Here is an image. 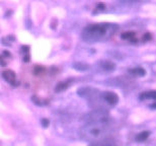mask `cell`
I'll return each instance as SVG.
<instances>
[{"mask_svg":"<svg viewBox=\"0 0 156 146\" xmlns=\"http://www.w3.org/2000/svg\"><path fill=\"white\" fill-rule=\"evenodd\" d=\"M118 26L113 23H93L83 30L81 37L85 42H102L110 39L117 32Z\"/></svg>","mask_w":156,"mask_h":146,"instance_id":"1","label":"cell"},{"mask_svg":"<svg viewBox=\"0 0 156 146\" xmlns=\"http://www.w3.org/2000/svg\"><path fill=\"white\" fill-rule=\"evenodd\" d=\"M110 122H87L80 129L79 135L83 140L92 141L101 138L108 131Z\"/></svg>","mask_w":156,"mask_h":146,"instance_id":"2","label":"cell"},{"mask_svg":"<svg viewBox=\"0 0 156 146\" xmlns=\"http://www.w3.org/2000/svg\"><path fill=\"white\" fill-rule=\"evenodd\" d=\"M101 98L105 102H107L110 105H116L119 101V97L117 94L113 91H107L101 94Z\"/></svg>","mask_w":156,"mask_h":146,"instance_id":"3","label":"cell"},{"mask_svg":"<svg viewBox=\"0 0 156 146\" xmlns=\"http://www.w3.org/2000/svg\"><path fill=\"white\" fill-rule=\"evenodd\" d=\"M2 77L6 82H8L9 84H11L12 86H16L18 85V80L17 77L15 75V73L12 70H4L2 72Z\"/></svg>","mask_w":156,"mask_h":146,"instance_id":"4","label":"cell"},{"mask_svg":"<svg viewBox=\"0 0 156 146\" xmlns=\"http://www.w3.org/2000/svg\"><path fill=\"white\" fill-rule=\"evenodd\" d=\"M121 38L125 40V41H128L130 43H138L139 42V38L137 36L136 32H133V30H129V32H125L122 34Z\"/></svg>","mask_w":156,"mask_h":146,"instance_id":"5","label":"cell"},{"mask_svg":"<svg viewBox=\"0 0 156 146\" xmlns=\"http://www.w3.org/2000/svg\"><path fill=\"white\" fill-rule=\"evenodd\" d=\"M140 99L142 101H156V91H144L140 94Z\"/></svg>","mask_w":156,"mask_h":146,"instance_id":"6","label":"cell"},{"mask_svg":"<svg viewBox=\"0 0 156 146\" xmlns=\"http://www.w3.org/2000/svg\"><path fill=\"white\" fill-rule=\"evenodd\" d=\"M71 84V81L70 80H63V81L59 82L57 85L55 86V91L56 92H61V91H64L69 87Z\"/></svg>","mask_w":156,"mask_h":146,"instance_id":"7","label":"cell"},{"mask_svg":"<svg viewBox=\"0 0 156 146\" xmlns=\"http://www.w3.org/2000/svg\"><path fill=\"white\" fill-rule=\"evenodd\" d=\"M99 64L102 67V69H105V71H113L116 69V64L108 60H102L99 62Z\"/></svg>","mask_w":156,"mask_h":146,"instance_id":"8","label":"cell"},{"mask_svg":"<svg viewBox=\"0 0 156 146\" xmlns=\"http://www.w3.org/2000/svg\"><path fill=\"white\" fill-rule=\"evenodd\" d=\"M129 74H131V75L135 76V77H141V76H144L146 71L143 69V68L141 67H135V68H132V69H130L129 71Z\"/></svg>","mask_w":156,"mask_h":146,"instance_id":"9","label":"cell"},{"mask_svg":"<svg viewBox=\"0 0 156 146\" xmlns=\"http://www.w3.org/2000/svg\"><path fill=\"white\" fill-rule=\"evenodd\" d=\"M89 146H118L116 143L112 141L108 140H101V141H94L91 144H89Z\"/></svg>","mask_w":156,"mask_h":146,"instance_id":"10","label":"cell"},{"mask_svg":"<svg viewBox=\"0 0 156 146\" xmlns=\"http://www.w3.org/2000/svg\"><path fill=\"white\" fill-rule=\"evenodd\" d=\"M149 135H150V132H148V131H143L141 133H139V134L136 136V141L137 142H144L147 140Z\"/></svg>","mask_w":156,"mask_h":146,"instance_id":"11","label":"cell"},{"mask_svg":"<svg viewBox=\"0 0 156 146\" xmlns=\"http://www.w3.org/2000/svg\"><path fill=\"white\" fill-rule=\"evenodd\" d=\"M73 67L77 70H86L88 68V66L84 63H74Z\"/></svg>","mask_w":156,"mask_h":146,"instance_id":"12","label":"cell"},{"mask_svg":"<svg viewBox=\"0 0 156 146\" xmlns=\"http://www.w3.org/2000/svg\"><path fill=\"white\" fill-rule=\"evenodd\" d=\"M44 71H45V68L42 67V66H36L35 67V73L36 74H42Z\"/></svg>","mask_w":156,"mask_h":146,"instance_id":"13","label":"cell"},{"mask_svg":"<svg viewBox=\"0 0 156 146\" xmlns=\"http://www.w3.org/2000/svg\"><path fill=\"white\" fill-rule=\"evenodd\" d=\"M42 126L44 127V128H47V127L49 126V124H50V122H49V120L48 119H43L42 120Z\"/></svg>","mask_w":156,"mask_h":146,"instance_id":"14","label":"cell"}]
</instances>
